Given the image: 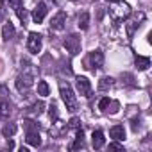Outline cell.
<instances>
[{
  "label": "cell",
  "mask_w": 152,
  "mask_h": 152,
  "mask_svg": "<svg viewBox=\"0 0 152 152\" xmlns=\"http://www.w3.org/2000/svg\"><path fill=\"white\" fill-rule=\"evenodd\" d=\"M109 16L115 23H122L124 20H127L131 16V6L125 2V0H111L109 2Z\"/></svg>",
  "instance_id": "6da1fadb"
},
{
  "label": "cell",
  "mask_w": 152,
  "mask_h": 152,
  "mask_svg": "<svg viewBox=\"0 0 152 152\" xmlns=\"http://www.w3.org/2000/svg\"><path fill=\"white\" fill-rule=\"evenodd\" d=\"M59 93H61V99H63V102H64V106L70 113L77 111V97H75V93H73V90L70 88L68 83L59 84Z\"/></svg>",
  "instance_id": "7a4b0ae2"
},
{
  "label": "cell",
  "mask_w": 152,
  "mask_h": 152,
  "mask_svg": "<svg viewBox=\"0 0 152 152\" xmlns=\"http://www.w3.org/2000/svg\"><path fill=\"white\" fill-rule=\"evenodd\" d=\"M84 66L88 70H100L104 66V52L102 50H91L88 56H86V61H84Z\"/></svg>",
  "instance_id": "3957f363"
},
{
  "label": "cell",
  "mask_w": 152,
  "mask_h": 152,
  "mask_svg": "<svg viewBox=\"0 0 152 152\" xmlns=\"http://www.w3.org/2000/svg\"><path fill=\"white\" fill-rule=\"evenodd\" d=\"M63 45H64V48L70 56H77L81 52V36L79 34H70V36L64 38Z\"/></svg>",
  "instance_id": "277c9868"
},
{
  "label": "cell",
  "mask_w": 152,
  "mask_h": 152,
  "mask_svg": "<svg viewBox=\"0 0 152 152\" xmlns=\"http://www.w3.org/2000/svg\"><path fill=\"white\" fill-rule=\"evenodd\" d=\"M32 84H34V73L23 72V73H20L18 77H16V88L22 93H27L32 88Z\"/></svg>",
  "instance_id": "5b68a950"
},
{
  "label": "cell",
  "mask_w": 152,
  "mask_h": 152,
  "mask_svg": "<svg viewBox=\"0 0 152 152\" xmlns=\"http://www.w3.org/2000/svg\"><path fill=\"white\" fill-rule=\"evenodd\" d=\"M43 48V39L38 32H31L29 38H27V50L31 54H39Z\"/></svg>",
  "instance_id": "8992f818"
},
{
  "label": "cell",
  "mask_w": 152,
  "mask_h": 152,
  "mask_svg": "<svg viewBox=\"0 0 152 152\" xmlns=\"http://www.w3.org/2000/svg\"><path fill=\"white\" fill-rule=\"evenodd\" d=\"M145 20V15L140 11V13H136L127 23H125V29H127V36H129V39L134 36V32H136V29H140V25H141V22Z\"/></svg>",
  "instance_id": "52a82bcc"
},
{
  "label": "cell",
  "mask_w": 152,
  "mask_h": 152,
  "mask_svg": "<svg viewBox=\"0 0 152 152\" xmlns=\"http://www.w3.org/2000/svg\"><path fill=\"white\" fill-rule=\"evenodd\" d=\"M75 86H77V91L83 97H90L91 95V83L88 77H77L75 79Z\"/></svg>",
  "instance_id": "ba28073f"
},
{
  "label": "cell",
  "mask_w": 152,
  "mask_h": 152,
  "mask_svg": "<svg viewBox=\"0 0 152 152\" xmlns=\"http://www.w3.org/2000/svg\"><path fill=\"white\" fill-rule=\"evenodd\" d=\"M31 16L34 20V23H41L45 20V16H47V4L45 2H38V6L34 7V11H32Z\"/></svg>",
  "instance_id": "9c48e42d"
},
{
  "label": "cell",
  "mask_w": 152,
  "mask_h": 152,
  "mask_svg": "<svg viewBox=\"0 0 152 152\" xmlns=\"http://www.w3.org/2000/svg\"><path fill=\"white\" fill-rule=\"evenodd\" d=\"M64 23H66V13H64V11H59V13L50 20V29H54V31H63V29H64Z\"/></svg>",
  "instance_id": "30bf717a"
},
{
  "label": "cell",
  "mask_w": 152,
  "mask_h": 152,
  "mask_svg": "<svg viewBox=\"0 0 152 152\" xmlns=\"http://www.w3.org/2000/svg\"><path fill=\"white\" fill-rule=\"evenodd\" d=\"M25 141L32 147H39L41 145V136L39 131H25Z\"/></svg>",
  "instance_id": "8fae6325"
},
{
  "label": "cell",
  "mask_w": 152,
  "mask_h": 152,
  "mask_svg": "<svg viewBox=\"0 0 152 152\" xmlns=\"http://www.w3.org/2000/svg\"><path fill=\"white\" fill-rule=\"evenodd\" d=\"M109 136L113 140H116V141H124L125 140V129H124V125H113L109 129Z\"/></svg>",
  "instance_id": "7c38bea8"
},
{
  "label": "cell",
  "mask_w": 152,
  "mask_h": 152,
  "mask_svg": "<svg viewBox=\"0 0 152 152\" xmlns=\"http://www.w3.org/2000/svg\"><path fill=\"white\" fill-rule=\"evenodd\" d=\"M104 143H106L104 132L102 131H93V134H91V145H93V148H102Z\"/></svg>",
  "instance_id": "4fadbf2b"
},
{
  "label": "cell",
  "mask_w": 152,
  "mask_h": 152,
  "mask_svg": "<svg viewBox=\"0 0 152 152\" xmlns=\"http://www.w3.org/2000/svg\"><path fill=\"white\" fill-rule=\"evenodd\" d=\"M15 34H16L15 25H13L11 22H7V23L4 25V29H2V39H4V41H11V39L15 38Z\"/></svg>",
  "instance_id": "5bb4252c"
},
{
  "label": "cell",
  "mask_w": 152,
  "mask_h": 152,
  "mask_svg": "<svg viewBox=\"0 0 152 152\" xmlns=\"http://www.w3.org/2000/svg\"><path fill=\"white\" fill-rule=\"evenodd\" d=\"M83 145H84V132L79 127L77 129V134H75V141L70 145V150H79V148H83Z\"/></svg>",
  "instance_id": "9a60e30c"
},
{
  "label": "cell",
  "mask_w": 152,
  "mask_h": 152,
  "mask_svg": "<svg viewBox=\"0 0 152 152\" xmlns=\"http://www.w3.org/2000/svg\"><path fill=\"white\" fill-rule=\"evenodd\" d=\"M11 104L9 102H6V100H2L0 102V120H9V116H11Z\"/></svg>",
  "instance_id": "2e32d148"
},
{
  "label": "cell",
  "mask_w": 152,
  "mask_h": 152,
  "mask_svg": "<svg viewBox=\"0 0 152 152\" xmlns=\"http://www.w3.org/2000/svg\"><path fill=\"white\" fill-rule=\"evenodd\" d=\"M115 86V79L113 77H102L100 81H99V90L100 91H107V90H111Z\"/></svg>",
  "instance_id": "e0dca14e"
},
{
  "label": "cell",
  "mask_w": 152,
  "mask_h": 152,
  "mask_svg": "<svg viewBox=\"0 0 152 152\" xmlns=\"http://www.w3.org/2000/svg\"><path fill=\"white\" fill-rule=\"evenodd\" d=\"M136 66H138V70H147L148 66H150V59L148 57H145V56H136Z\"/></svg>",
  "instance_id": "ac0fdd59"
},
{
  "label": "cell",
  "mask_w": 152,
  "mask_h": 152,
  "mask_svg": "<svg viewBox=\"0 0 152 152\" xmlns=\"http://www.w3.org/2000/svg\"><path fill=\"white\" fill-rule=\"evenodd\" d=\"M43 109H45V104L39 100V102H34V104H32V106H31L27 111H29L31 115H34V116H39V115L43 113Z\"/></svg>",
  "instance_id": "d6986e66"
},
{
  "label": "cell",
  "mask_w": 152,
  "mask_h": 152,
  "mask_svg": "<svg viewBox=\"0 0 152 152\" xmlns=\"http://www.w3.org/2000/svg\"><path fill=\"white\" fill-rule=\"evenodd\" d=\"M16 131H18L16 124H6V125L2 127V134H4L6 138H11V136H15V134H16Z\"/></svg>",
  "instance_id": "ffe728a7"
},
{
  "label": "cell",
  "mask_w": 152,
  "mask_h": 152,
  "mask_svg": "<svg viewBox=\"0 0 152 152\" xmlns=\"http://www.w3.org/2000/svg\"><path fill=\"white\" fill-rule=\"evenodd\" d=\"M88 27H90V15L88 13H83L79 16V29L81 31H86Z\"/></svg>",
  "instance_id": "44dd1931"
},
{
  "label": "cell",
  "mask_w": 152,
  "mask_h": 152,
  "mask_svg": "<svg viewBox=\"0 0 152 152\" xmlns=\"http://www.w3.org/2000/svg\"><path fill=\"white\" fill-rule=\"evenodd\" d=\"M48 93H50V88H48L47 81H39V83H38V95H41V97H48Z\"/></svg>",
  "instance_id": "7402d4cb"
},
{
  "label": "cell",
  "mask_w": 152,
  "mask_h": 152,
  "mask_svg": "<svg viewBox=\"0 0 152 152\" xmlns=\"http://www.w3.org/2000/svg\"><path fill=\"white\" fill-rule=\"evenodd\" d=\"M23 127L25 131H39V125L34 120H23Z\"/></svg>",
  "instance_id": "603a6c76"
},
{
  "label": "cell",
  "mask_w": 152,
  "mask_h": 152,
  "mask_svg": "<svg viewBox=\"0 0 152 152\" xmlns=\"http://www.w3.org/2000/svg\"><path fill=\"white\" fill-rule=\"evenodd\" d=\"M118 109H120V104H118L116 100H111V102H109V106H107V109H106V113L115 115V113H118Z\"/></svg>",
  "instance_id": "cb8c5ba5"
},
{
  "label": "cell",
  "mask_w": 152,
  "mask_h": 152,
  "mask_svg": "<svg viewBox=\"0 0 152 152\" xmlns=\"http://www.w3.org/2000/svg\"><path fill=\"white\" fill-rule=\"evenodd\" d=\"M48 115H50V118H52L54 122L57 120V116H59V115H57V106H56V102H52V104L48 106Z\"/></svg>",
  "instance_id": "d4e9b609"
},
{
  "label": "cell",
  "mask_w": 152,
  "mask_h": 152,
  "mask_svg": "<svg viewBox=\"0 0 152 152\" xmlns=\"http://www.w3.org/2000/svg\"><path fill=\"white\" fill-rule=\"evenodd\" d=\"M109 102H111V99H109V97H104V99H100V102H99V109H100L102 113H106V109H107Z\"/></svg>",
  "instance_id": "484cf974"
},
{
  "label": "cell",
  "mask_w": 152,
  "mask_h": 152,
  "mask_svg": "<svg viewBox=\"0 0 152 152\" xmlns=\"http://www.w3.org/2000/svg\"><path fill=\"white\" fill-rule=\"evenodd\" d=\"M16 15H18V18H20L23 23H27V18H29V15H27V11L23 9V6H22L20 9H16Z\"/></svg>",
  "instance_id": "4316f807"
},
{
  "label": "cell",
  "mask_w": 152,
  "mask_h": 152,
  "mask_svg": "<svg viewBox=\"0 0 152 152\" xmlns=\"http://www.w3.org/2000/svg\"><path fill=\"white\" fill-rule=\"evenodd\" d=\"M79 127H81V120H79V118H75V116H73V118L68 122V129H75V131H77Z\"/></svg>",
  "instance_id": "83f0119b"
},
{
  "label": "cell",
  "mask_w": 152,
  "mask_h": 152,
  "mask_svg": "<svg viewBox=\"0 0 152 152\" xmlns=\"http://www.w3.org/2000/svg\"><path fill=\"white\" fill-rule=\"evenodd\" d=\"M122 79H125V86H129V88L134 86V79H132V75H131V73H124V75H122Z\"/></svg>",
  "instance_id": "f1b7e54d"
},
{
  "label": "cell",
  "mask_w": 152,
  "mask_h": 152,
  "mask_svg": "<svg viewBox=\"0 0 152 152\" xmlns=\"http://www.w3.org/2000/svg\"><path fill=\"white\" fill-rule=\"evenodd\" d=\"M9 6L16 11V9H20V7L23 6V0H9Z\"/></svg>",
  "instance_id": "f546056e"
},
{
  "label": "cell",
  "mask_w": 152,
  "mask_h": 152,
  "mask_svg": "<svg viewBox=\"0 0 152 152\" xmlns=\"http://www.w3.org/2000/svg\"><path fill=\"white\" fill-rule=\"evenodd\" d=\"M109 150H124V145H120L116 140L113 143H109Z\"/></svg>",
  "instance_id": "4dcf8cb0"
},
{
  "label": "cell",
  "mask_w": 152,
  "mask_h": 152,
  "mask_svg": "<svg viewBox=\"0 0 152 152\" xmlns=\"http://www.w3.org/2000/svg\"><path fill=\"white\" fill-rule=\"evenodd\" d=\"M9 95V90L4 86V84H0V99H6Z\"/></svg>",
  "instance_id": "1f68e13d"
},
{
  "label": "cell",
  "mask_w": 152,
  "mask_h": 152,
  "mask_svg": "<svg viewBox=\"0 0 152 152\" xmlns=\"http://www.w3.org/2000/svg\"><path fill=\"white\" fill-rule=\"evenodd\" d=\"M4 7H6V2H0V20L6 16V9Z\"/></svg>",
  "instance_id": "d6a6232c"
},
{
  "label": "cell",
  "mask_w": 152,
  "mask_h": 152,
  "mask_svg": "<svg viewBox=\"0 0 152 152\" xmlns=\"http://www.w3.org/2000/svg\"><path fill=\"white\" fill-rule=\"evenodd\" d=\"M73 2H77V0H73Z\"/></svg>",
  "instance_id": "836d02e7"
},
{
  "label": "cell",
  "mask_w": 152,
  "mask_h": 152,
  "mask_svg": "<svg viewBox=\"0 0 152 152\" xmlns=\"http://www.w3.org/2000/svg\"><path fill=\"white\" fill-rule=\"evenodd\" d=\"M107 2H111V0H107Z\"/></svg>",
  "instance_id": "e575fe53"
}]
</instances>
